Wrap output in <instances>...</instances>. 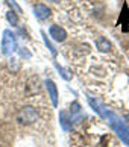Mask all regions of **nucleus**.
Returning <instances> with one entry per match:
<instances>
[{
    "mask_svg": "<svg viewBox=\"0 0 129 147\" xmlns=\"http://www.w3.org/2000/svg\"><path fill=\"white\" fill-rule=\"evenodd\" d=\"M88 103H90V106L94 109V112H97L102 118H105L106 121H108V124L111 126V129L115 132L117 137L120 138V141H123V143L129 147V129L125 124V121H123L115 112H112L111 109H108L103 103L96 100L94 97L88 96Z\"/></svg>",
    "mask_w": 129,
    "mask_h": 147,
    "instance_id": "nucleus-1",
    "label": "nucleus"
},
{
    "mask_svg": "<svg viewBox=\"0 0 129 147\" xmlns=\"http://www.w3.org/2000/svg\"><path fill=\"white\" fill-rule=\"evenodd\" d=\"M0 49H2V53L5 56H11L15 50H17V40H15V34L11 29H5L3 30Z\"/></svg>",
    "mask_w": 129,
    "mask_h": 147,
    "instance_id": "nucleus-2",
    "label": "nucleus"
},
{
    "mask_svg": "<svg viewBox=\"0 0 129 147\" xmlns=\"http://www.w3.org/2000/svg\"><path fill=\"white\" fill-rule=\"evenodd\" d=\"M38 118V111L34 106H23L17 114V121L20 124H32L34 121H36Z\"/></svg>",
    "mask_w": 129,
    "mask_h": 147,
    "instance_id": "nucleus-3",
    "label": "nucleus"
},
{
    "mask_svg": "<svg viewBox=\"0 0 129 147\" xmlns=\"http://www.w3.org/2000/svg\"><path fill=\"white\" fill-rule=\"evenodd\" d=\"M49 36L56 42H64L67 40V32L59 24H52L49 28Z\"/></svg>",
    "mask_w": 129,
    "mask_h": 147,
    "instance_id": "nucleus-4",
    "label": "nucleus"
},
{
    "mask_svg": "<svg viewBox=\"0 0 129 147\" xmlns=\"http://www.w3.org/2000/svg\"><path fill=\"white\" fill-rule=\"evenodd\" d=\"M34 15L36 17V20L44 21V20H47V18L52 15V11H50V8L47 6V5H44V3H36L35 6H34Z\"/></svg>",
    "mask_w": 129,
    "mask_h": 147,
    "instance_id": "nucleus-5",
    "label": "nucleus"
},
{
    "mask_svg": "<svg viewBox=\"0 0 129 147\" xmlns=\"http://www.w3.org/2000/svg\"><path fill=\"white\" fill-rule=\"evenodd\" d=\"M44 85H46L47 92H49V97H50V100H52V105L55 106V108H58V88H56L55 82H53L52 79H47L46 82H44Z\"/></svg>",
    "mask_w": 129,
    "mask_h": 147,
    "instance_id": "nucleus-6",
    "label": "nucleus"
},
{
    "mask_svg": "<svg viewBox=\"0 0 129 147\" xmlns=\"http://www.w3.org/2000/svg\"><path fill=\"white\" fill-rule=\"evenodd\" d=\"M40 92V78L38 76H30L28 84H26V94L32 96V94H38Z\"/></svg>",
    "mask_w": 129,
    "mask_h": 147,
    "instance_id": "nucleus-7",
    "label": "nucleus"
},
{
    "mask_svg": "<svg viewBox=\"0 0 129 147\" xmlns=\"http://www.w3.org/2000/svg\"><path fill=\"white\" fill-rule=\"evenodd\" d=\"M96 47H97V50H99V52L106 53V52H109L111 49H112V44H111V41L108 40V38L99 36L97 40H96Z\"/></svg>",
    "mask_w": 129,
    "mask_h": 147,
    "instance_id": "nucleus-8",
    "label": "nucleus"
},
{
    "mask_svg": "<svg viewBox=\"0 0 129 147\" xmlns=\"http://www.w3.org/2000/svg\"><path fill=\"white\" fill-rule=\"evenodd\" d=\"M119 24H123V30L126 32V26L129 24V9H128V3L123 5V9L120 12V18H119Z\"/></svg>",
    "mask_w": 129,
    "mask_h": 147,
    "instance_id": "nucleus-9",
    "label": "nucleus"
},
{
    "mask_svg": "<svg viewBox=\"0 0 129 147\" xmlns=\"http://www.w3.org/2000/svg\"><path fill=\"white\" fill-rule=\"evenodd\" d=\"M41 36H43V41H44V44H46V47L49 49V52L52 53V56L53 58H56V49L53 47V44L50 42V40H49V36H47V34L44 30H41Z\"/></svg>",
    "mask_w": 129,
    "mask_h": 147,
    "instance_id": "nucleus-10",
    "label": "nucleus"
},
{
    "mask_svg": "<svg viewBox=\"0 0 129 147\" xmlns=\"http://www.w3.org/2000/svg\"><path fill=\"white\" fill-rule=\"evenodd\" d=\"M59 123H61V126L66 129V130H68L70 127H72V118H68V115H67V112H59Z\"/></svg>",
    "mask_w": 129,
    "mask_h": 147,
    "instance_id": "nucleus-11",
    "label": "nucleus"
},
{
    "mask_svg": "<svg viewBox=\"0 0 129 147\" xmlns=\"http://www.w3.org/2000/svg\"><path fill=\"white\" fill-rule=\"evenodd\" d=\"M6 20L9 21L11 26H18V15H17L15 11H12V9L6 12Z\"/></svg>",
    "mask_w": 129,
    "mask_h": 147,
    "instance_id": "nucleus-12",
    "label": "nucleus"
},
{
    "mask_svg": "<svg viewBox=\"0 0 129 147\" xmlns=\"http://www.w3.org/2000/svg\"><path fill=\"white\" fill-rule=\"evenodd\" d=\"M70 112H72V117H70V118H72V121H73L74 117H79V118L82 117V115H80V105L78 102H74L73 105L70 106Z\"/></svg>",
    "mask_w": 129,
    "mask_h": 147,
    "instance_id": "nucleus-13",
    "label": "nucleus"
},
{
    "mask_svg": "<svg viewBox=\"0 0 129 147\" xmlns=\"http://www.w3.org/2000/svg\"><path fill=\"white\" fill-rule=\"evenodd\" d=\"M5 2H6V5H8V6L11 8V9H12V11H15V12H23V11H21V8L18 6V3L17 2H15V0H5Z\"/></svg>",
    "mask_w": 129,
    "mask_h": 147,
    "instance_id": "nucleus-14",
    "label": "nucleus"
},
{
    "mask_svg": "<svg viewBox=\"0 0 129 147\" xmlns=\"http://www.w3.org/2000/svg\"><path fill=\"white\" fill-rule=\"evenodd\" d=\"M125 120H126V121L129 123V114H125ZM128 129H129V127H128Z\"/></svg>",
    "mask_w": 129,
    "mask_h": 147,
    "instance_id": "nucleus-15",
    "label": "nucleus"
},
{
    "mask_svg": "<svg viewBox=\"0 0 129 147\" xmlns=\"http://www.w3.org/2000/svg\"><path fill=\"white\" fill-rule=\"evenodd\" d=\"M49 2H53V3H58L59 0H49Z\"/></svg>",
    "mask_w": 129,
    "mask_h": 147,
    "instance_id": "nucleus-16",
    "label": "nucleus"
}]
</instances>
